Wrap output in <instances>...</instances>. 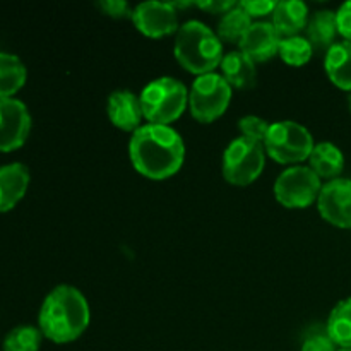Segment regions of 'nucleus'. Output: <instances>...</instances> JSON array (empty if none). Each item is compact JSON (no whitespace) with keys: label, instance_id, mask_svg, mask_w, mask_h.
<instances>
[{"label":"nucleus","instance_id":"obj_1","mask_svg":"<svg viewBox=\"0 0 351 351\" xmlns=\"http://www.w3.org/2000/svg\"><path fill=\"white\" fill-rule=\"evenodd\" d=\"M132 167L151 180H165L184 165L185 146L180 134L170 125H141L129 143Z\"/></svg>","mask_w":351,"mask_h":351},{"label":"nucleus","instance_id":"obj_2","mask_svg":"<svg viewBox=\"0 0 351 351\" xmlns=\"http://www.w3.org/2000/svg\"><path fill=\"white\" fill-rule=\"evenodd\" d=\"M89 305L84 295L71 285H58L45 297L38 328L57 345L72 343L88 329Z\"/></svg>","mask_w":351,"mask_h":351},{"label":"nucleus","instance_id":"obj_3","mask_svg":"<svg viewBox=\"0 0 351 351\" xmlns=\"http://www.w3.org/2000/svg\"><path fill=\"white\" fill-rule=\"evenodd\" d=\"M175 58L185 71L204 75L215 72L223 60V45L218 33L201 21H187L175 38Z\"/></svg>","mask_w":351,"mask_h":351},{"label":"nucleus","instance_id":"obj_4","mask_svg":"<svg viewBox=\"0 0 351 351\" xmlns=\"http://www.w3.org/2000/svg\"><path fill=\"white\" fill-rule=\"evenodd\" d=\"M143 115L153 125H168L180 119L189 105V91L184 82L173 77L151 81L141 93Z\"/></svg>","mask_w":351,"mask_h":351},{"label":"nucleus","instance_id":"obj_5","mask_svg":"<svg viewBox=\"0 0 351 351\" xmlns=\"http://www.w3.org/2000/svg\"><path fill=\"white\" fill-rule=\"evenodd\" d=\"M314 146L312 134L293 120L271 123L269 132L264 141L267 156L281 165H293L308 160Z\"/></svg>","mask_w":351,"mask_h":351},{"label":"nucleus","instance_id":"obj_6","mask_svg":"<svg viewBox=\"0 0 351 351\" xmlns=\"http://www.w3.org/2000/svg\"><path fill=\"white\" fill-rule=\"evenodd\" d=\"M266 163V149L259 141L237 137L223 154V177L232 185H249L259 178Z\"/></svg>","mask_w":351,"mask_h":351},{"label":"nucleus","instance_id":"obj_7","mask_svg":"<svg viewBox=\"0 0 351 351\" xmlns=\"http://www.w3.org/2000/svg\"><path fill=\"white\" fill-rule=\"evenodd\" d=\"M232 101V86L216 72L199 75L191 88L189 106L197 122L211 123L223 115Z\"/></svg>","mask_w":351,"mask_h":351},{"label":"nucleus","instance_id":"obj_8","mask_svg":"<svg viewBox=\"0 0 351 351\" xmlns=\"http://www.w3.org/2000/svg\"><path fill=\"white\" fill-rule=\"evenodd\" d=\"M321 178L311 167H295L281 171L274 182V195L288 209H305L314 204L321 194Z\"/></svg>","mask_w":351,"mask_h":351},{"label":"nucleus","instance_id":"obj_9","mask_svg":"<svg viewBox=\"0 0 351 351\" xmlns=\"http://www.w3.org/2000/svg\"><path fill=\"white\" fill-rule=\"evenodd\" d=\"M31 130L27 106L17 98H0V153H9L26 143Z\"/></svg>","mask_w":351,"mask_h":351},{"label":"nucleus","instance_id":"obj_10","mask_svg":"<svg viewBox=\"0 0 351 351\" xmlns=\"http://www.w3.org/2000/svg\"><path fill=\"white\" fill-rule=\"evenodd\" d=\"M322 218L338 228H351V180L335 178L322 185L317 199Z\"/></svg>","mask_w":351,"mask_h":351},{"label":"nucleus","instance_id":"obj_11","mask_svg":"<svg viewBox=\"0 0 351 351\" xmlns=\"http://www.w3.org/2000/svg\"><path fill=\"white\" fill-rule=\"evenodd\" d=\"M132 21L137 29L147 38H163L177 33V7L171 2H144L134 9Z\"/></svg>","mask_w":351,"mask_h":351},{"label":"nucleus","instance_id":"obj_12","mask_svg":"<svg viewBox=\"0 0 351 351\" xmlns=\"http://www.w3.org/2000/svg\"><path fill=\"white\" fill-rule=\"evenodd\" d=\"M281 34L278 33L273 23H252L239 47L242 53L252 58L254 62H266L278 55L281 43Z\"/></svg>","mask_w":351,"mask_h":351},{"label":"nucleus","instance_id":"obj_13","mask_svg":"<svg viewBox=\"0 0 351 351\" xmlns=\"http://www.w3.org/2000/svg\"><path fill=\"white\" fill-rule=\"evenodd\" d=\"M106 112H108L110 122L117 129L132 134L139 129L141 120L144 119L141 98L134 95L132 91H127V89H120V91L110 95Z\"/></svg>","mask_w":351,"mask_h":351},{"label":"nucleus","instance_id":"obj_14","mask_svg":"<svg viewBox=\"0 0 351 351\" xmlns=\"http://www.w3.org/2000/svg\"><path fill=\"white\" fill-rule=\"evenodd\" d=\"M29 185V170L23 163L0 167V213L10 211L24 197Z\"/></svg>","mask_w":351,"mask_h":351},{"label":"nucleus","instance_id":"obj_15","mask_svg":"<svg viewBox=\"0 0 351 351\" xmlns=\"http://www.w3.org/2000/svg\"><path fill=\"white\" fill-rule=\"evenodd\" d=\"M308 9L300 0H283L276 3L273 12V26L285 38L298 36L307 27Z\"/></svg>","mask_w":351,"mask_h":351},{"label":"nucleus","instance_id":"obj_16","mask_svg":"<svg viewBox=\"0 0 351 351\" xmlns=\"http://www.w3.org/2000/svg\"><path fill=\"white\" fill-rule=\"evenodd\" d=\"M326 74L336 88L343 91H351V43L339 41L335 43L324 58Z\"/></svg>","mask_w":351,"mask_h":351},{"label":"nucleus","instance_id":"obj_17","mask_svg":"<svg viewBox=\"0 0 351 351\" xmlns=\"http://www.w3.org/2000/svg\"><path fill=\"white\" fill-rule=\"evenodd\" d=\"M223 77L232 88L249 89L256 82V62L240 50L230 51L221 60Z\"/></svg>","mask_w":351,"mask_h":351},{"label":"nucleus","instance_id":"obj_18","mask_svg":"<svg viewBox=\"0 0 351 351\" xmlns=\"http://www.w3.org/2000/svg\"><path fill=\"white\" fill-rule=\"evenodd\" d=\"M308 167L317 173L319 178H338L345 168L343 151L332 143H319L308 156Z\"/></svg>","mask_w":351,"mask_h":351},{"label":"nucleus","instance_id":"obj_19","mask_svg":"<svg viewBox=\"0 0 351 351\" xmlns=\"http://www.w3.org/2000/svg\"><path fill=\"white\" fill-rule=\"evenodd\" d=\"M307 40L319 50H329L335 45L338 33V21L332 10H317L307 23Z\"/></svg>","mask_w":351,"mask_h":351},{"label":"nucleus","instance_id":"obj_20","mask_svg":"<svg viewBox=\"0 0 351 351\" xmlns=\"http://www.w3.org/2000/svg\"><path fill=\"white\" fill-rule=\"evenodd\" d=\"M27 71L17 55L0 51V98H12L24 86Z\"/></svg>","mask_w":351,"mask_h":351},{"label":"nucleus","instance_id":"obj_21","mask_svg":"<svg viewBox=\"0 0 351 351\" xmlns=\"http://www.w3.org/2000/svg\"><path fill=\"white\" fill-rule=\"evenodd\" d=\"M326 331L338 348H351V297L332 308Z\"/></svg>","mask_w":351,"mask_h":351},{"label":"nucleus","instance_id":"obj_22","mask_svg":"<svg viewBox=\"0 0 351 351\" xmlns=\"http://www.w3.org/2000/svg\"><path fill=\"white\" fill-rule=\"evenodd\" d=\"M250 26H252V17L237 3L235 7L226 10L221 16V19H219L218 36L219 40L240 43V40H242L243 34L249 31Z\"/></svg>","mask_w":351,"mask_h":351},{"label":"nucleus","instance_id":"obj_23","mask_svg":"<svg viewBox=\"0 0 351 351\" xmlns=\"http://www.w3.org/2000/svg\"><path fill=\"white\" fill-rule=\"evenodd\" d=\"M43 339V332L40 328L23 324L16 326L5 335L2 343L3 351H38Z\"/></svg>","mask_w":351,"mask_h":351},{"label":"nucleus","instance_id":"obj_24","mask_svg":"<svg viewBox=\"0 0 351 351\" xmlns=\"http://www.w3.org/2000/svg\"><path fill=\"white\" fill-rule=\"evenodd\" d=\"M312 51H314V47L311 45V41L298 34V36L283 38L278 55L285 64L291 65V67H302L312 58Z\"/></svg>","mask_w":351,"mask_h":351},{"label":"nucleus","instance_id":"obj_25","mask_svg":"<svg viewBox=\"0 0 351 351\" xmlns=\"http://www.w3.org/2000/svg\"><path fill=\"white\" fill-rule=\"evenodd\" d=\"M269 122H266V120L256 115H247L239 120V129L240 132H242V136L254 141H259V143L263 144L264 141H266L267 132H269Z\"/></svg>","mask_w":351,"mask_h":351},{"label":"nucleus","instance_id":"obj_26","mask_svg":"<svg viewBox=\"0 0 351 351\" xmlns=\"http://www.w3.org/2000/svg\"><path fill=\"white\" fill-rule=\"evenodd\" d=\"M300 351H338V346L329 338L328 331H317L307 336Z\"/></svg>","mask_w":351,"mask_h":351},{"label":"nucleus","instance_id":"obj_27","mask_svg":"<svg viewBox=\"0 0 351 351\" xmlns=\"http://www.w3.org/2000/svg\"><path fill=\"white\" fill-rule=\"evenodd\" d=\"M278 2H271V0H242L239 5L249 14L250 17H264L267 14H273L276 9Z\"/></svg>","mask_w":351,"mask_h":351},{"label":"nucleus","instance_id":"obj_28","mask_svg":"<svg viewBox=\"0 0 351 351\" xmlns=\"http://www.w3.org/2000/svg\"><path fill=\"white\" fill-rule=\"evenodd\" d=\"M99 9L106 14V16L117 17V19H127L130 17L132 19L134 10L130 9V5L123 0H103L99 2Z\"/></svg>","mask_w":351,"mask_h":351},{"label":"nucleus","instance_id":"obj_29","mask_svg":"<svg viewBox=\"0 0 351 351\" xmlns=\"http://www.w3.org/2000/svg\"><path fill=\"white\" fill-rule=\"evenodd\" d=\"M336 21H338V33L345 38V41L351 43V0L339 7L336 12Z\"/></svg>","mask_w":351,"mask_h":351},{"label":"nucleus","instance_id":"obj_30","mask_svg":"<svg viewBox=\"0 0 351 351\" xmlns=\"http://www.w3.org/2000/svg\"><path fill=\"white\" fill-rule=\"evenodd\" d=\"M195 5L202 10H208L211 14H225L226 10H230L232 7H235V2H195Z\"/></svg>","mask_w":351,"mask_h":351},{"label":"nucleus","instance_id":"obj_31","mask_svg":"<svg viewBox=\"0 0 351 351\" xmlns=\"http://www.w3.org/2000/svg\"><path fill=\"white\" fill-rule=\"evenodd\" d=\"M348 106H350V112H351V95H350V98H348Z\"/></svg>","mask_w":351,"mask_h":351},{"label":"nucleus","instance_id":"obj_32","mask_svg":"<svg viewBox=\"0 0 351 351\" xmlns=\"http://www.w3.org/2000/svg\"><path fill=\"white\" fill-rule=\"evenodd\" d=\"M338 351H351V348H339Z\"/></svg>","mask_w":351,"mask_h":351}]
</instances>
